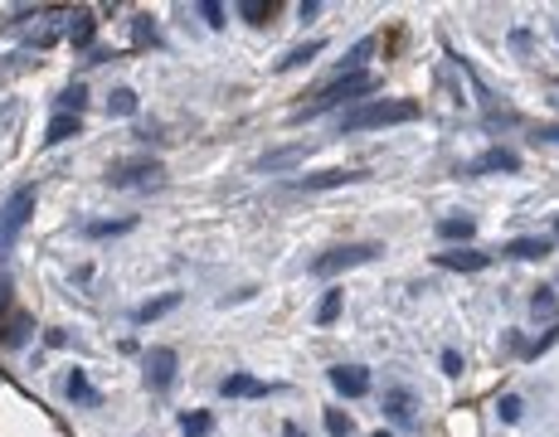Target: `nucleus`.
I'll return each mask as SVG.
<instances>
[{
    "mask_svg": "<svg viewBox=\"0 0 559 437\" xmlns=\"http://www.w3.org/2000/svg\"><path fill=\"white\" fill-rule=\"evenodd\" d=\"M374 88H380V73H370V69H360V73H341V78H331L326 88L311 93V102L293 112V122H311V117L336 112V108H356V102H360V98H370Z\"/></svg>",
    "mask_w": 559,
    "mask_h": 437,
    "instance_id": "obj_1",
    "label": "nucleus"
},
{
    "mask_svg": "<svg viewBox=\"0 0 559 437\" xmlns=\"http://www.w3.org/2000/svg\"><path fill=\"white\" fill-rule=\"evenodd\" d=\"M418 117L414 98H374V102H356L341 117V132H374V126H404Z\"/></svg>",
    "mask_w": 559,
    "mask_h": 437,
    "instance_id": "obj_2",
    "label": "nucleus"
},
{
    "mask_svg": "<svg viewBox=\"0 0 559 437\" xmlns=\"http://www.w3.org/2000/svg\"><path fill=\"white\" fill-rule=\"evenodd\" d=\"M380 243H336V248H326L317 263H311V277L317 282H331V277H341V272H350V268H365V263H374L380 258Z\"/></svg>",
    "mask_w": 559,
    "mask_h": 437,
    "instance_id": "obj_3",
    "label": "nucleus"
},
{
    "mask_svg": "<svg viewBox=\"0 0 559 437\" xmlns=\"http://www.w3.org/2000/svg\"><path fill=\"white\" fill-rule=\"evenodd\" d=\"M160 180H166V166L156 156H132V161L107 166V185L112 190H156Z\"/></svg>",
    "mask_w": 559,
    "mask_h": 437,
    "instance_id": "obj_4",
    "label": "nucleus"
},
{
    "mask_svg": "<svg viewBox=\"0 0 559 437\" xmlns=\"http://www.w3.org/2000/svg\"><path fill=\"white\" fill-rule=\"evenodd\" d=\"M29 215H35V185H20L15 195H10L5 205H0V253L15 248V239L25 233Z\"/></svg>",
    "mask_w": 559,
    "mask_h": 437,
    "instance_id": "obj_5",
    "label": "nucleus"
},
{
    "mask_svg": "<svg viewBox=\"0 0 559 437\" xmlns=\"http://www.w3.org/2000/svg\"><path fill=\"white\" fill-rule=\"evenodd\" d=\"M176 369H180V355L170 345H152L142 355V379L152 393H166L170 384H176Z\"/></svg>",
    "mask_w": 559,
    "mask_h": 437,
    "instance_id": "obj_6",
    "label": "nucleus"
},
{
    "mask_svg": "<svg viewBox=\"0 0 559 437\" xmlns=\"http://www.w3.org/2000/svg\"><path fill=\"white\" fill-rule=\"evenodd\" d=\"M360 180H370V170H317V175H297L293 195H321V190H341V185H360Z\"/></svg>",
    "mask_w": 559,
    "mask_h": 437,
    "instance_id": "obj_7",
    "label": "nucleus"
},
{
    "mask_svg": "<svg viewBox=\"0 0 559 437\" xmlns=\"http://www.w3.org/2000/svg\"><path fill=\"white\" fill-rule=\"evenodd\" d=\"M326 379L341 399H365V393H370V369L365 365H331Z\"/></svg>",
    "mask_w": 559,
    "mask_h": 437,
    "instance_id": "obj_8",
    "label": "nucleus"
},
{
    "mask_svg": "<svg viewBox=\"0 0 559 437\" xmlns=\"http://www.w3.org/2000/svg\"><path fill=\"white\" fill-rule=\"evenodd\" d=\"M550 253H555L550 233H525V239H511L507 248H501V258H511V263H545Z\"/></svg>",
    "mask_w": 559,
    "mask_h": 437,
    "instance_id": "obj_9",
    "label": "nucleus"
},
{
    "mask_svg": "<svg viewBox=\"0 0 559 437\" xmlns=\"http://www.w3.org/2000/svg\"><path fill=\"white\" fill-rule=\"evenodd\" d=\"M515 175V170H521V156L515 151H507V146H491V151H481L477 161H467L462 166V175Z\"/></svg>",
    "mask_w": 559,
    "mask_h": 437,
    "instance_id": "obj_10",
    "label": "nucleus"
},
{
    "mask_svg": "<svg viewBox=\"0 0 559 437\" xmlns=\"http://www.w3.org/2000/svg\"><path fill=\"white\" fill-rule=\"evenodd\" d=\"M433 268H443V272H487L491 268V253H481V248H448V253H433Z\"/></svg>",
    "mask_w": 559,
    "mask_h": 437,
    "instance_id": "obj_11",
    "label": "nucleus"
},
{
    "mask_svg": "<svg viewBox=\"0 0 559 437\" xmlns=\"http://www.w3.org/2000/svg\"><path fill=\"white\" fill-rule=\"evenodd\" d=\"M219 393H224V399H267V393H273V384L253 379V375H229L219 384Z\"/></svg>",
    "mask_w": 559,
    "mask_h": 437,
    "instance_id": "obj_12",
    "label": "nucleus"
},
{
    "mask_svg": "<svg viewBox=\"0 0 559 437\" xmlns=\"http://www.w3.org/2000/svg\"><path fill=\"white\" fill-rule=\"evenodd\" d=\"M63 35H69L73 49H88L93 35H98V20H93V10H69V25H63Z\"/></svg>",
    "mask_w": 559,
    "mask_h": 437,
    "instance_id": "obj_13",
    "label": "nucleus"
},
{
    "mask_svg": "<svg viewBox=\"0 0 559 437\" xmlns=\"http://www.w3.org/2000/svg\"><path fill=\"white\" fill-rule=\"evenodd\" d=\"M384 413H390L400 428H418V418H414V393H408V389H384Z\"/></svg>",
    "mask_w": 559,
    "mask_h": 437,
    "instance_id": "obj_14",
    "label": "nucleus"
},
{
    "mask_svg": "<svg viewBox=\"0 0 559 437\" xmlns=\"http://www.w3.org/2000/svg\"><path fill=\"white\" fill-rule=\"evenodd\" d=\"M438 239L453 243V248H472V239H477V223H472L467 215H453V219L438 223Z\"/></svg>",
    "mask_w": 559,
    "mask_h": 437,
    "instance_id": "obj_15",
    "label": "nucleus"
},
{
    "mask_svg": "<svg viewBox=\"0 0 559 437\" xmlns=\"http://www.w3.org/2000/svg\"><path fill=\"white\" fill-rule=\"evenodd\" d=\"M29 336H35V316H29V312H15L10 321H0V345L20 350Z\"/></svg>",
    "mask_w": 559,
    "mask_h": 437,
    "instance_id": "obj_16",
    "label": "nucleus"
},
{
    "mask_svg": "<svg viewBox=\"0 0 559 437\" xmlns=\"http://www.w3.org/2000/svg\"><path fill=\"white\" fill-rule=\"evenodd\" d=\"M83 132V117H69V112H53L49 126H45V146H63Z\"/></svg>",
    "mask_w": 559,
    "mask_h": 437,
    "instance_id": "obj_17",
    "label": "nucleus"
},
{
    "mask_svg": "<svg viewBox=\"0 0 559 437\" xmlns=\"http://www.w3.org/2000/svg\"><path fill=\"white\" fill-rule=\"evenodd\" d=\"M326 49V39H307V45H297V49H287L283 59H277V73H297V69H307L311 59Z\"/></svg>",
    "mask_w": 559,
    "mask_h": 437,
    "instance_id": "obj_18",
    "label": "nucleus"
},
{
    "mask_svg": "<svg viewBox=\"0 0 559 437\" xmlns=\"http://www.w3.org/2000/svg\"><path fill=\"white\" fill-rule=\"evenodd\" d=\"M176 306H180V292H166V296H156V302H142V306H136L132 321H136V326H152V321H160L166 312H176Z\"/></svg>",
    "mask_w": 559,
    "mask_h": 437,
    "instance_id": "obj_19",
    "label": "nucleus"
},
{
    "mask_svg": "<svg viewBox=\"0 0 559 437\" xmlns=\"http://www.w3.org/2000/svg\"><path fill=\"white\" fill-rule=\"evenodd\" d=\"M374 49H380V39H374V35H365L360 45H350L346 54H341V69H336V78H341V73H360V69H365V59H370Z\"/></svg>",
    "mask_w": 559,
    "mask_h": 437,
    "instance_id": "obj_20",
    "label": "nucleus"
},
{
    "mask_svg": "<svg viewBox=\"0 0 559 437\" xmlns=\"http://www.w3.org/2000/svg\"><path fill=\"white\" fill-rule=\"evenodd\" d=\"M531 316H535V321H545V316H555V321H559V292H555V282H545V287H535V292H531Z\"/></svg>",
    "mask_w": 559,
    "mask_h": 437,
    "instance_id": "obj_21",
    "label": "nucleus"
},
{
    "mask_svg": "<svg viewBox=\"0 0 559 437\" xmlns=\"http://www.w3.org/2000/svg\"><path fill=\"white\" fill-rule=\"evenodd\" d=\"M136 219H93L83 223V239H122V233H132Z\"/></svg>",
    "mask_w": 559,
    "mask_h": 437,
    "instance_id": "obj_22",
    "label": "nucleus"
},
{
    "mask_svg": "<svg viewBox=\"0 0 559 437\" xmlns=\"http://www.w3.org/2000/svg\"><path fill=\"white\" fill-rule=\"evenodd\" d=\"M311 151L307 142H297V146H283V151H267L263 161H258V170H283V166H293V161H302V156Z\"/></svg>",
    "mask_w": 559,
    "mask_h": 437,
    "instance_id": "obj_23",
    "label": "nucleus"
},
{
    "mask_svg": "<svg viewBox=\"0 0 559 437\" xmlns=\"http://www.w3.org/2000/svg\"><path fill=\"white\" fill-rule=\"evenodd\" d=\"M341 306H346V292L341 287H331V292H321V302H317V326H331L341 316Z\"/></svg>",
    "mask_w": 559,
    "mask_h": 437,
    "instance_id": "obj_24",
    "label": "nucleus"
},
{
    "mask_svg": "<svg viewBox=\"0 0 559 437\" xmlns=\"http://www.w3.org/2000/svg\"><path fill=\"white\" fill-rule=\"evenodd\" d=\"M63 393H69L73 403H98V393L88 389V375H83V369H69V375H63Z\"/></svg>",
    "mask_w": 559,
    "mask_h": 437,
    "instance_id": "obj_25",
    "label": "nucleus"
},
{
    "mask_svg": "<svg viewBox=\"0 0 559 437\" xmlns=\"http://www.w3.org/2000/svg\"><path fill=\"white\" fill-rule=\"evenodd\" d=\"M103 108H107V117H132L136 112V93L132 88H112L103 98Z\"/></svg>",
    "mask_w": 559,
    "mask_h": 437,
    "instance_id": "obj_26",
    "label": "nucleus"
},
{
    "mask_svg": "<svg viewBox=\"0 0 559 437\" xmlns=\"http://www.w3.org/2000/svg\"><path fill=\"white\" fill-rule=\"evenodd\" d=\"M83 108H88V88H83V83H69V88L59 93V112L83 117Z\"/></svg>",
    "mask_w": 559,
    "mask_h": 437,
    "instance_id": "obj_27",
    "label": "nucleus"
},
{
    "mask_svg": "<svg viewBox=\"0 0 559 437\" xmlns=\"http://www.w3.org/2000/svg\"><path fill=\"white\" fill-rule=\"evenodd\" d=\"M497 418L507 423V428H515V423L525 418V399H521V393H501V399H497Z\"/></svg>",
    "mask_w": 559,
    "mask_h": 437,
    "instance_id": "obj_28",
    "label": "nucleus"
},
{
    "mask_svg": "<svg viewBox=\"0 0 559 437\" xmlns=\"http://www.w3.org/2000/svg\"><path fill=\"white\" fill-rule=\"evenodd\" d=\"M214 418L210 413H180V437H210Z\"/></svg>",
    "mask_w": 559,
    "mask_h": 437,
    "instance_id": "obj_29",
    "label": "nucleus"
},
{
    "mask_svg": "<svg viewBox=\"0 0 559 437\" xmlns=\"http://www.w3.org/2000/svg\"><path fill=\"white\" fill-rule=\"evenodd\" d=\"M239 15L249 20V25H267V15H273V0H239Z\"/></svg>",
    "mask_w": 559,
    "mask_h": 437,
    "instance_id": "obj_30",
    "label": "nucleus"
},
{
    "mask_svg": "<svg viewBox=\"0 0 559 437\" xmlns=\"http://www.w3.org/2000/svg\"><path fill=\"white\" fill-rule=\"evenodd\" d=\"M555 340H559V321H550V330H545V336H540V340H531V345H521V355H525V360H540V355H545V350H550V345H555Z\"/></svg>",
    "mask_w": 559,
    "mask_h": 437,
    "instance_id": "obj_31",
    "label": "nucleus"
},
{
    "mask_svg": "<svg viewBox=\"0 0 559 437\" xmlns=\"http://www.w3.org/2000/svg\"><path fill=\"white\" fill-rule=\"evenodd\" d=\"M326 433H331V437H350V433H356V423H350V413L326 409Z\"/></svg>",
    "mask_w": 559,
    "mask_h": 437,
    "instance_id": "obj_32",
    "label": "nucleus"
},
{
    "mask_svg": "<svg viewBox=\"0 0 559 437\" xmlns=\"http://www.w3.org/2000/svg\"><path fill=\"white\" fill-rule=\"evenodd\" d=\"M200 15H204V25L210 29H224V5L219 0H200Z\"/></svg>",
    "mask_w": 559,
    "mask_h": 437,
    "instance_id": "obj_33",
    "label": "nucleus"
},
{
    "mask_svg": "<svg viewBox=\"0 0 559 437\" xmlns=\"http://www.w3.org/2000/svg\"><path fill=\"white\" fill-rule=\"evenodd\" d=\"M136 39H142V45H156V25H152V15H136Z\"/></svg>",
    "mask_w": 559,
    "mask_h": 437,
    "instance_id": "obj_34",
    "label": "nucleus"
},
{
    "mask_svg": "<svg viewBox=\"0 0 559 437\" xmlns=\"http://www.w3.org/2000/svg\"><path fill=\"white\" fill-rule=\"evenodd\" d=\"M443 375H462V355H457V350H443Z\"/></svg>",
    "mask_w": 559,
    "mask_h": 437,
    "instance_id": "obj_35",
    "label": "nucleus"
},
{
    "mask_svg": "<svg viewBox=\"0 0 559 437\" xmlns=\"http://www.w3.org/2000/svg\"><path fill=\"white\" fill-rule=\"evenodd\" d=\"M531 136H535V142H550V146H559V122H555V126H535Z\"/></svg>",
    "mask_w": 559,
    "mask_h": 437,
    "instance_id": "obj_36",
    "label": "nucleus"
},
{
    "mask_svg": "<svg viewBox=\"0 0 559 437\" xmlns=\"http://www.w3.org/2000/svg\"><path fill=\"white\" fill-rule=\"evenodd\" d=\"M5 312H10V277L0 272V321H5Z\"/></svg>",
    "mask_w": 559,
    "mask_h": 437,
    "instance_id": "obj_37",
    "label": "nucleus"
},
{
    "mask_svg": "<svg viewBox=\"0 0 559 437\" xmlns=\"http://www.w3.org/2000/svg\"><path fill=\"white\" fill-rule=\"evenodd\" d=\"M297 15H302V20H317V15H321V0H302V5H297Z\"/></svg>",
    "mask_w": 559,
    "mask_h": 437,
    "instance_id": "obj_38",
    "label": "nucleus"
},
{
    "mask_svg": "<svg viewBox=\"0 0 559 437\" xmlns=\"http://www.w3.org/2000/svg\"><path fill=\"white\" fill-rule=\"evenodd\" d=\"M283 437H307V433L297 428V423H283Z\"/></svg>",
    "mask_w": 559,
    "mask_h": 437,
    "instance_id": "obj_39",
    "label": "nucleus"
},
{
    "mask_svg": "<svg viewBox=\"0 0 559 437\" xmlns=\"http://www.w3.org/2000/svg\"><path fill=\"white\" fill-rule=\"evenodd\" d=\"M550 239H555V243H559V215H555V229H550Z\"/></svg>",
    "mask_w": 559,
    "mask_h": 437,
    "instance_id": "obj_40",
    "label": "nucleus"
},
{
    "mask_svg": "<svg viewBox=\"0 0 559 437\" xmlns=\"http://www.w3.org/2000/svg\"><path fill=\"white\" fill-rule=\"evenodd\" d=\"M374 437H394V433H374Z\"/></svg>",
    "mask_w": 559,
    "mask_h": 437,
    "instance_id": "obj_41",
    "label": "nucleus"
},
{
    "mask_svg": "<svg viewBox=\"0 0 559 437\" xmlns=\"http://www.w3.org/2000/svg\"><path fill=\"white\" fill-rule=\"evenodd\" d=\"M555 292H559V277H555Z\"/></svg>",
    "mask_w": 559,
    "mask_h": 437,
    "instance_id": "obj_42",
    "label": "nucleus"
}]
</instances>
